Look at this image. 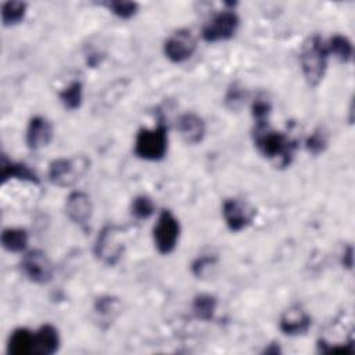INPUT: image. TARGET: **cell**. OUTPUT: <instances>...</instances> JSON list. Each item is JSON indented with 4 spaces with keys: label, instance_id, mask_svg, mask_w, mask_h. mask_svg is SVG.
I'll return each mask as SVG.
<instances>
[{
    "label": "cell",
    "instance_id": "6da1fadb",
    "mask_svg": "<svg viewBox=\"0 0 355 355\" xmlns=\"http://www.w3.org/2000/svg\"><path fill=\"white\" fill-rule=\"evenodd\" d=\"M254 143L258 151L268 159L276 161L279 166H288L294 158L297 141L282 132L263 126H255Z\"/></svg>",
    "mask_w": 355,
    "mask_h": 355
},
{
    "label": "cell",
    "instance_id": "7a4b0ae2",
    "mask_svg": "<svg viewBox=\"0 0 355 355\" xmlns=\"http://www.w3.org/2000/svg\"><path fill=\"white\" fill-rule=\"evenodd\" d=\"M329 55L326 42L320 36L313 35L304 42L300 51V64L302 75L311 87H316L323 80Z\"/></svg>",
    "mask_w": 355,
    "mask_h": 355
},
{
    "label": "cell",
    "instance_id": "3957f363",
    "mask_svg": "<svg viewBox=\"0 0 355 355\" xmlns=\"http://www.w3.org/2000/svg\"><path fill=\"white\" fill-rule=\"evenodd\" d=\"M168 151V128L158 122L153 128H141L135 139L133 153L144 161H159Z\"/></svg>",
    "mask_w": 355,
    "mask_h": 355
},
{
    "label": "cell",
    "instance_id": "277c9868",
    "mask_svg": "<svg viewBox=\"0 0 355 355\" xmlns=\"http://www.w3.org/2000/svg\"><path fill=\"white\" fill-rule=\"evenodd\" d=\"M89 164L85 155L57 158L49 165V180L58 187H71L86 173Z\"/></svg>",
    "mask_w": 355,
    "mask_h": 355
},
{
    "label": "cell",
    "instance_id": "5b68a950",
    "mask_svg": "<svg viewBox=\"0 0 355 355\" xmlns=\"http://www.w3.org/2000/svg\"><path fill=\"white\" fill-rule=\"evenodd\" d=\"M125 244L122 240V227L116 225L104 226L94 243V255L104 265L114 266L122 258Z\"/></svg>",
    "mask_w": 355,
    "mask_h": 355
},
{
    "label": "cell",
    "instance_id": "8992f818",
    "mask_svg": "<svg viewBox=\"0 0 355 355\" xmlns=\"http://www.w3.org/2000/svg\"><path fill=\"white\" fill-rule=\"evenodd\" d=\"M180 237V223L169 211L162 209L153 227V240L157 251L161 255H168L175 251Z\"/></svg>",
    "mask_w": 355,
    "mask_h": 355
},
{
    "label": "cell",
    "instance_id": "52a82bcc",
    "mask_svg": "<svg viewBox=\"0 0 355 355\" xmlns=\"http://www.w3.org/2000/svg\"><path fill=\"white\" fill-rule=\"evenodd\" d=\"M240 25V18L233 10H223L215 14L201 31V37L207 43L225 42L232 39Z\"/></svg>",
    "mask_w": 355,
    "mask_h": 355
},
{
    "label": "cell",
    "instance_id": "ba28073f",
    "mask_svg": "<svg viewBox=\"0 0 355 355\" xmlns=\"http://www.w3.org/2000/svg\"><path fill=\"white\" fill-rule=\"evenodd\" d=\"M21 270L29 282L35 284H46L53 277L54 266L44 251L31 250L22 257Z\"/></svg>",
    "mask_w": 355,
    "mask_h": 355
},
{
    "label": "cell",
    "instance_id": "9c48e42d",
    "mask_svg": "<svg viewBox=\"0 0 355 355\" xmlns=\"http://www.w3.org/2000/svg\"><path fill=\"white\" fill-rule=\"evenodd\" d=\"M197 50V40L190 29L175 31L164 43V54L173 64H182L191 58Z\"/></svg>",
    "mask_w": 355,
    "mask_h": 355
},
{
    "label": "cell",
    "instance_id": "30bf717a",
    "mask_svg": "<svg viewBox=\"0 0 355 355\" xmlns=\"http://www.w3.org/2000/svg\"><path fill=\"white\" fill-rule=\"evenodd\" d=\"M255 215L254 208H251L245 201L232 197L226 198L222 204V216L227 229L233 233L244 230L251 225Z\"/></svg>",
    "mask_w": 355,
    "mask_h": 355
},
{
    "label": "cell",
    "instance_id": "8fae6325",
    "mask_svg": "<svg viewBox=\"0 0 355 355\" xmlns=\"http://www.w3.org/2000/svg\"><path fill=\"white\" fill-rule=\"evenodd\" d=\"M65 214L75 225L85 227L93 214L90 197L83 191H72L65 201Z\"/></svg>",
    "mask_w": 355,
    "mask_h": 355
},
{
    "label": "cell",
    "instance_id": "7c38bea8",
    "mask_svg": "<svg viewBox=\"0 0 355 355\" xmlns=\"http://www.w3.org/2000/svg\"><path fill=\"white\" fill-rule=\"evenodd\" d=\"M53 133L54 130H53L51 122L42 115H35L31 118L26 128V133H25L26 146L31 150H39L42 147H46L51 141Z\"/></svg>",
    "mask_w": 355,
    "mask_h": 355
},
{
    "label": "cell",
    "instance_id": "4fadbf2b",
    "mask_svg": "<svg viewBox=\"0 0 355 355\" xmlns=\"http://www.w3.org/2000/svg\"><path fill=\"white\" fill-rule=\"evenodd\" d=\"M312 324L311 316L300 305H293L282 315L279 329L286 336L305 334Z\"/></svg>",
    "mask_w": 355,
    "mask_h": 355
},
{
    "label": "cell",
    "instance_id": "5bb4252c",
    "mask_svg": "<svg viewBox=\"0 0 355 355\" xmlns=\"http://www.w3.org/2000/svg\"><path fill=\"white\" fill-rule=\"evenodd\" d=\"M178 132L184 143L198 144L205 136V122L204 119L194 112H184L178 119Z\"/></svg>",
    "mask_w": 355,
    "mask_h": 355
},
{
    "label": "cell",
    "instance_id": "9a60e30c",
    "mask_svg": "<svg viewBox=\"0 0 355 355\" xmlns=\"http://www.w3.org/2000/svg\"><path fill=\"white\" fill-rule=\"evenodd\" d=\"M60 334L58 330L50 324H42L36 331H33V355H53L60 348Z\"/></svg>",
    "mask_w": 355,
    "mask_h": 355
},
{
    "label": "cell",
    "instance_id": "2e32d148",
    "mask_svg": "<svg viewBox=\"0 0 355 355\" xmlns=\"http://www.w3.org/2000/svg\"><path fill=\"white\" fill-rule=\"evenodd\" d=\"M1 172H0V182L1 184H6L8 180H19V182H28L32 184H39L40 179L36 175L35 171H32L26 164L17 162L8 159L6 155L1 157Z\"/></svg>",
    "mask_w": 355,
    "mask_h": 355
},
{
    "label": "cell",
    "instance_id": "e0dca14e",
    "mask_svg": "<svg viewBox=\"0 0 355 355\" xmlns=\"http://www.w3.org/2000/svg\"><path fill=\"white\" fill-rule=\"evenodd\" d=\"M33 349V331L26 327L15 329L7 343V352L12 355H29Z\"/></svg>",
    "mask_w": 355,
    "mask_h": 355
},
{
    "label": "cell",
    "instance_id": "ac0fdd59",
    "mask_svg": "<svg viewBox=\"0 0 355 355\" xmlns=\"http://www.w3.org/2000/svg\"><path fill=\"white\" fill-rule=\"evenodd\" d=\"M28 241V232L22 227H7L1 232V245L8 252H24Z\"/></svg>",
    "mask_w": 355,
    "mask_h": 355
},
{
    "label": "cell",
    "instance_id": "d6986e66",
    "mask_svg": "<svg viewBox=\"0 0 355 355\" xmlns=\"http://www.w3.org/2000/svg\"><path fill=\"white\" fill-rule=\"evenodd\" d=\"M329 54H333L338 61L347 64L352 60L354 55V47L351 40L344 36V35H333L327 42H326Z\"/></svg>",
    "mask_w": 355,
    "mask_h": 355
},
{
    "label": "cell",
    "instance_id": "ffe728a7",
    "mask_svg": "<svg viewBox=\"0 0 355 355\" xmlns=\"http://www.w3.org/2000/svg\"><path fill=\"white\" fill-rule=\"evenodd\" d=\"M216 306H218V300L215 295L198 294L193 300L191 311L197 319L208 322L214 318Z\"/></svg>",
    "mask_w": 355,
    "mask_h": 355
},
{
    "label": "cell",
    "instance_id": "44dd1931",
    "mask_svg": "<svg viewBox=\"0 0 355 355\" xmlns=\"http://www.w3.org/2000/svg\"><path fill=\"white\" fill-rule=\"evenodd\" d=\"M60 101L65 110L75 111L82 105L83 100V85L80 80H72L58 93Z\"/></svg>",
    "mask_w": 355,
    "mask_h": 355
},
{
    "label": "cell",
    "instance_id": "7402d4cb",
    "mask_svg": "<svg viewBox=\"0 0 355 355\" xmlns=\"http://www.w3.org/2000/svg\"><path fill=\"white\" fill-rule=\"evenodd\" d=\"M3 26H14L19 24L26 14V3L18 0H10L1 4L0 8Z\"/></svg>",
    "mask_w": 355,
    "mask_h": 355
},
{
    "label": "cell",
    "instance_id": "603a6c76",
    "mask_svg": "<svg viewBox=\"0 0 355 355\" xmlns=\"http://www.w3.org/2000/svg\"><path fill=\"white\" fill-rule=\"evenodd\" d=\"M130 211H132V215L136 219L143 220V219H148L154 214L155 205H154L153 200L148 196L140 194V196H136L133 198L132 205H130Z\"/></svg>",
    "mask_w": 355,
    "mask_h": 355
},
{
    "label": "cell",
    "instance_id": "cb8c5ba5",
    "mask_svg": "<svg viewBox=\"0 0 355 355\" xmlns=\"http://www.w3.org/2000/svg\"><path fill=\"white\" fill-rule=\"evenodd\" d=\"M105 6L119 19H130L139 11V4L135 1H108Z\"/></svg>",
    "mask_w": 355,
    "mask_h": 355
},
{
    "label": "cell",
    "instance_id": "d4e9b609",
    "mask_svg": "<svg viewBox=\"0 0 355 355\" xmlns=\"http://www.w3.org/2000/svg\"><path fill=\"white\" fill-rule=\"evenodd\" d=\"M270 103L263 100V98H257L252 103L251 111H252V118L255 121V126H263L268 125V118L270 114Z\"/></svg>",
    "mask_w": 355,
    "mask_h": 355
},
{
    "label": "cell",
    "instance_id": "484cf974",
    "mask_svg": "<svg viewBox=\"0 0 355 355\" xmlns=\"http://www.w3.org/2000/svg\"><path fill=\"white\" fill-rule=\"evenodd\" d=\"M326 147H327V137L322 130H315L305 140V148L313 155H319L326 150Z\"/></svg>",
    "mask_w": 355,
    "mask_h": 355
},
{
    "label": "cell",
    "instance_id": "4316f807",
    "mask_svg": "<svg viewBox=\"0 0 355 355\" xmlns=\"http://www.w3.org/2000/svg\"><path fill=\"white\" fill-rule=\"evenodd\" d=\"M118 300L114 298V297H100L96 300V304H94V311L96 313H98L100 316H107V318H111V315L118 311Z\"/></svg>",
    "mask_w": 355,
    "mask_h": 355
},
{
    "label": "cell",
    "instance_id": "83f0119b",
    "mask_svg": "<svg viewBox=\"0 0 355 355\" xmlns=\"http://www.w3.org/2000/svg\"><path fill=\"white\" fill-rule=\"evenodd\" d=\"M216 262V258L215 257H211V255H202V257H198L193 261L191 263V273L196 276V277H202L205 275V272Z\"/></svg>",
    "mask_w": 355,
    "mask_h": 355
},
{
    "label": "cell",
    "instance_id": "f1b7e54d",
    "mask_svg": "<svg viewBox=\"0 0 355 355\" xmlns=\"http://www.w3.org/2000/svg\"><path fill=\"white\" fill-rule=\"evenodd\" d=\"M243 100H244V92L236 86H233V89H230L226 96V103H230L232 108H236L239 104L243 103Z\"/></svg>",
    "mask_w": 355,
    "mask_h": 355
},
{
    "label": "cell",
    "instance_id": "f546056e",
    "mask_svg": "<svg viewBox=\"0 0 355 355\" xmlns=\"http://www.w3.org/2000/svg\"><path fill=\"white\" fill-rule=\"evenodd\" d=\"M352 259H354V257H352V247L348 245L347 250H344V252H343V261H341L343 266H345L347 269H351L352 268Z\"/></svg>",
    "mask_w": 355,
    "mask_h": 355
}]
</instances>
